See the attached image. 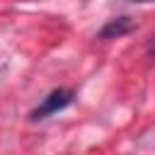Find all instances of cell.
Listing matches in <instances>:
<instances>
[{
    "label": "cell",
    "instance_id": "obj_1",
    "mask_svg": "<svg viewBox=\"0 0 155 155\" xmlns=\"http://www.w3.org/2000/svg\"><path fill=\"white\" fill-rule=\"evenodd\" d=\"M73 99H75V92H73L70 87H56V90H51V92L44 97V102H41L36 109H31L29 119H31V121L48 119V116H53V114L63 111L65 107H70V104H73Z\"/></svg>",
    "mask_w": 155,
    "mask_h": 155
},
{
    "label": "cell",
    "instance_id": "obj_2",
    "mask_svg": "<svg viewBox=\"0 0 155 155\" xmlns=\"http://www.w3.org/2000/svg\"><path fill=\"white\" fill-rule=\"evenodd\" d=\"M133 29H136V22H133L131 17H114V19H109V22L97 31V39H102V41L121 39V36L131 34Z\"/></svg>",
    "mask_w": 155,
    "mask_h": 155
},
{
    "label": "cell",
    "instance_id": "obj_3",
    "mask_svg": "<svg viewBox=\"0 0 155 155\" xmlns=\"http://www.w3.org/2000/svg\"><path fill=\"white\" fill-rule=\"evenodd\" d=\"M128 2H155V0H128Z\"/></svg>",
    "mask_w": 155,
    "mask_h": 155
},
{
    "label": "cell",
    "instance_id": "obj_4",
    "mask_svg": "<svg viewBox=\"0 0 155 155\" xmlns=\"http://www.w3.org/2000/svg\"><path fill=\"white\" fill-rule=\"evenodd\" d=\"M150 53H153V58H155V46H153V51H150Z\"/></svg>",
    "mask_w": 155,
    "mask_h": 155
}]
</instances>
